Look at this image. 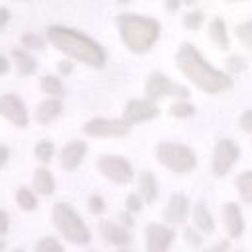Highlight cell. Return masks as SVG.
I'll return each instance as SVG.
<instances>
[{
    "mask_svg": "<svg viewBox=\"0 0 252 252\" xmlns=\"http://www.w3.org/2000/svg\"><path fill=\"white\" fill-rule=\"evenodd\" d=\"M175 65L197 89H201L209 94H219L222 91H228L234 85V81L228 73H224L220 69H215L199 53V49L189 41H183L181 47L177 49Z\"/></svg>",
    "mask_w": 252,
    "mask_h": 252,
    "instance_id": "1",
    "label": "cell"
},
{
    "mask_svg": "<svg viewBox=\"0 0 252 252\" xmlns=\"http://www.w3.org/2000/svg\"><path fill=\"white\" fill-rule=\"evenodd\" d=\"M47 39L59 51H63L71 59H77L89 67L102 69L106 63V53L100 47V43L94 41L93 37L77 32V30L63 28V26H49L47 28Z\"/></svg>",
    "mask_w": 252,
    "mask_h": 252,
    "instance_id": "2",
    "label": "cell"
},
{
    "mask_svg": "<svg viewBox=\"0 0 252 252\" xmlns=\"http://www.w3.org/2000/svg\"><path fill=\"white\" fill-rule=\"evenodd\" d=\"M116 24H118V32H120L122 43L132 53H146L159 39L161 26H159L158 20H154L150 16L120 14Z\"/></svg>",
    "mask_w": 252,
    "mask_h": 252,
    "instance_id": "3",
    "label": "cell"
},
{
    "mask_svg": "<svg viewBox=\"0 0 252 252\" xmlns=\"http://www.w3.org/2000/svg\"><path fill=\"white\" fill-rule=\"evenodd\" d=\"M53 224L57 230L73 244H89L91 242V230L83 222V219L77 215V211L67 203H55L53 211Z\"/></svg>",
    "mask_w": 252,
    "mask_h": 252,
    "instance_id": "4",
    "label": "cell"
},
{
    "mask_svg": "<svg viewBox=\"0 0 252 252\" xmlns=\"http://www.w3.org/2000/svg\"><path fill=\"white\" fill-rule=\"evenodd\" d=\"M158 161L167 167L173 173H187L197 165V156L195 152L185 146V144H177V142H159L154 150Z\"/></svg>",
    "mask_w": 252,
    "mask_h": 252,
    "instance_id": "5",
    "label": "cell"
},
{
    "mask_svg": "<svg viewBox=\"0 0 252 252\" xmlns=\"http://www.w3.org/2000/svg\"><path fill=\"white\" fill-rule=\"evenodd\" d=\"M144 93H146V98H150L154 102L159 100V98H163V96H175V98H187L189 96V89L185 85L173 83L161 71H152L148 75Z\"/></svg>",
    "mask_w": 252,
    "mask_h": 252,
    "instance_id": "6",
    "label": "cell"
},
{
    "mask_svg": "<svg viewBox=\"0 0 252 252\" xmlns=\"http://www.w3.org/2000/svg\"><path fill=\"white\" fill-rule=\"evenodd\" d=\"M238 158H240V146L234 140L230 138L217 140L215 150H213V159H211L213 173L217 177H224L232 169V165L238 161Z\"/></svg>",
    "mask_w": 252,
    "mask_h": 252,
    "instance_id": "7",
    "label": "cell"
},
{
    "mask_svg": "<svg viewBox=\"0 0 252 252\" xmlns=\"http://www.w3.org/2000/svg\"><path fill=\"white\" fill-rule=\"evenodd\" d=\"M96 165H98V171L104 177H108L110 181H114L118 185H126L134 179V167L122 156H110V154L100 156Z\"/></svg>",
    "mask_w": 252,
    "mask_h": 252,
    "instance_id": "8",
    "label": "cell"
},
{
    "mask_svg": "<svg viewBox=\"0 0 252 252\" xmlns=\"http://www.w3.org/2000/svg\"><path fill=\"white\" fill-rule=\"evenodd\" d=\"M83 132L91 138H122L130 126L122 118H93L83 126Z\"/></svg>",
    "mask_w": 252,
    "mask_h": 252,
    "instance_id": "9",
    "label": "cell"
},
{
    "mask_svg": "<svg viewBox=\"0 0 252 252\" xmlns=\"http://www.w3.org/2000/svg\"><path fill=\"white\" fill-rule=\"evenodd\" d=\"M156 116H159V108L150 98H130L124 104V110H122V120L128 126L130 124H136V122L154 120Z\"/></svg>",
    "mask_w": 252,
    "mask_h": 252,
    "instance_id": "10",
    "label": "cell"
},
{
    "mask_svg": "<svg viewBox=\"0 0 252 252\" xmlns=\"http://www.w3.org/2000/svg\"><path fill=\"white\" fill-rule=\"evenodd\" d=\"M175 238L173 228L152 222L146 226V252H167Z\"/></svg>",
    "mask_w": 252,
    "mask_h": 252,
    "instance_id": "11",
    "label": "cell"
},
{
    "mask_svg": "<svg viewBox=\"0 0 252 252\" xmlns=\"http://www.w3.org/2000/svg\"><path fill=\"white\" fill-rule=\"evenodd\" d=\"M0 114L6 116L16 126H28V110L26 104L16 94L0 96Z\"/></svg>",
    "mask_w": 252,
    "mask_h": 252,
    "instance_id": "12",
    "label": "cell"
},
{
    "mask_svg": "<svg viewBox=\"0 0 252 252\" xmlns=\"http://www.w3.org/2000/svg\"><path fill=\"white\" fill-rule=\"evenodd\" d=\"M189 215V199L183 193H171L167 199V205L163 209V219L167 222H185Z\"/></svg>",
    "mask_w": 252,
    "mask_h": 252,
    "instance_id": "13",
    "label": "cell"
},
{
    "mask_svg": "<svg viewBox=\"0 0 252 252\" xmlns=\"http://www.w3.org/2000/svg\"><path fill=\"white\" fill-rule=\"evenodd\" d=\"M222 219H224V228H226L230 238L242 236V232H244V215H242V211L236 203H232V201L224 203Z\"/></svg>",
    "mask_w": 252,
    "mask_h": 252,
    "instance_id": "14",
    "label": "cell"
},
{
    "mask_svg": "<svg viewBox=\"0 0 252 252\" xmlns=\"http://www.w3.org/2000/svg\"><path fill=\"white\" fill-rule=\"evenodd\" d=\"M85 154H87V144L81 142V140H71L61 150V156H59L61 167L67 169V171H73L75 167H79V163L83 161Z\"/></svg>",
    "mask_w": 252,
    "mask_h": 252,
    "instance_id": "15",
    "label": "cell"
},
{
    "mask_svg": "<svg viewBox=\"0 0 252 252\" xmlns=\"http://www.w3.org/2000/svg\"><path fill=\"white\" fill-rule=\"evenodd\" d=\"M98 228H100V234L104 236V240L114 244V246H128L130 240H132L124 226H118V224H114L110 220H102Z\"/></svg>",
    "mask_w": 252,
    "mask_h": 252,
    "instance_id": "16",
    "label": "cell"
},
{
    "mask_svg": "<svg viewBox=\"0 0 252 252\" xmlns=\"http://www.w3.org/2000/svg\"><path fill=\"white\" fill-rule=\"evenodd\" d=\"M158 181H156V175L150 171V169H146V171H142L140 173V177H138V197L144 201V203H154L156 199H158Z\"/></svg>",
    "mask_w": 252,
    "mask_h": 252,
    "instance_id": "17",
    "label": "cell"
},
{
    "mask_svg": "<svg viewBox=\"0 0 252 252\" xmlns=\"http://www.w3.org/2000/svg\"><path fill=\"white\" fill-rule=\"evenodd\" d=\"M193 222L195 226L201 230V232H213L215 230V219L207 207V203L203 199H199L195 205H193Z\"/></svg>",
    "mask_w": 252,
    "mask_h": 252,
    "instance_id": "18",
    "label": "cell"
},
{
    "mask_svg": "<svg viewBox=\"0 0 252 252\" xmlns=\"http://www.w3.org/2000/svg\"><path fill=\"white\" fill-rule=\"evenodd\" d=\"M61 100L59 98H47V100H43L39 106H37V110H35V118H37V122H41V124H47V122H51V120H55L59 114H61Z\"/></svg>",
    "mask_w": 252,
    "mask_h": 252,
    "instance_id": "19",
    "label": "cell"
},
{
    "mask_svg": "<svg viewBox=\"0 0 252 252\" xmlns=\"http://www.w3.org/2000/svg\"><path fill=\"white\" fill-rule=\"evenodd\" d=\"M209 35L213 39V43L220 49H226L228 47V32H226V22L222 18H213L211 24H209Z\"/></svg>",
    "mask_w": 252,
    "mask_h": 252,
    "instance_id": "20",
    "label": "cell"
},
{
    "mask_svg": "<svg viewBox=\"0 0 252 252\" xmlns=\"http://www.w3.org/2000/svg\"><path fill=\"white\" fill-rule=\"evenodd\" d=\"M33 189L37 193H41V195H51L55 191V179H53L49 169H45V167L35 169V173H33Z\"/></svg>",
    "mask_w": 252,
    "mask_h": 252,
    "instance_id": "21",
    "label": "cell"
},
{
    "mask_svg": "<svg viewBox=\"0 0 252 252\" xmlns=\"http://www.w3.org/2000/svg\"><path fill=\"white\" fill-rule=\"evenodd\" d=\"M12 57L16 59V67H18V71H20L22 75H32V73L35 71V59H33L28 51H24V49H14V51H12Z\"/></svg>",
    "mask_w": 252,
    "mask_h": 252,
    "instance_id": "22",
    "label": "cell"
},
{
    "mask_svg": "<svg viewBox=\"0 0 252 252\" xmlns=\"http://www.w3.org/2000/svg\"><path fill=\"white\" fill-rule=\"evenodd\" d=\"M234 185H236V189H238L240 199L252 205V171H242V173L236 177Z\"/></svg>",
    "mask_w": 252,
    "mask_h": 252,
    "instance_id": "23",
    "label": "cell"
},
{
    "mask_svg": "<svg viewBox=\"0 0 252 252\" xmlns=\"http://www.w3.org/2000/svg\"><path fill=\"white\" fill-rule=\"evenodd\" d=\"M41 89H43L47 94H53V96H61V94H63V83H61V79H57L55 75H45V77H41Z\"/></svg>",
    "mask_w": 252,
    "mask_h": 252,
    "instance_id": "24",
    "label": "cell"
},
{
    "mask_svg": "<svg viewBox=\"0 0 252 252\" xmlns=\"http://www.w3.org/2000/svg\"><path fill=\"white\" fill-rule=\"evenodd\" d=\"M16 201L18 205L24 209V211H33L37 207V201H35V195L28 189V187H20L18 193H16Z\"/></svg>",
    "mask_w": 252,
    "mask_h": 252,
    "instance_id": "25",
    "label": "cell"
},
{
    "mask_svg": "<svg viewBox=\"0 0 252 252\" xmlns=\"http://www.w3.org/2000/svg\"><path fill=\"white\" fill-rule=\"evenodd\" d=\"M169 114L175 116V118H189V116L195 114V104H191L187 100H177V102L171 104Z\"/></svg>",
    "mask_w": 252,
    "mask_h": 252,
    "instance_id": "26",
    "label": "cell"
},
{
    "mask_svg": "<svg viewBox=\"0 0 252 252\" xmlns=\"http://www.w3.org/2000/svg\"><path fill=\"white\" fill-rule=\"evenodd\" d=\"M203 20H205V14L201 10H191L183 16V26L187 30H199L203 26Z\"/></svg>",
    "mask_w": 252,
    "mask_h": 252,
    "instance_id": "27",
    "label": "cell"
},
{
    "mask_svg": "<svg viewBox=\"0 0 252 252\" xmlns=\"http://www.w3.org/2000/svg\"><path fill=\"white\" fill-rule=\"evenodd\" d=\"M236 37L244 43V45H252V18L244 20L236 26Z\"/></svg>",
    "mask_w": 252,
    "mask_h": 252,
    "instance_id": "28",
    "label": "cell"
},
{
    "mask_svg": "<svg viewBox=\"0 0 252 252\" xmlns=\"http://www.w3.org/2000/svg\"><path fill=\"white\" fill-rule=\"evenodd\" d=\"M35 156H37V159H41V161H49L51 159V156H53V152H55V148H53V142H49V140H41V142H37V146H35Z\"/></svg>",
    "mask_w": 252,
    "mask_h": 252,
    "instance_id": "29",
    "label": "cell"
},
{
    "mask_svg": "<svg viewBox=\"0 0 252 252\" xmlns=\"http://www.w3.org/2000/svg\"><path fill=\"white\" fill-rule=\"evenodd\" d=\"M35 252H63V246L53 236H45L35 244Z\"/></svg>",
    "mask_w": 252,
    "mask_h": 252,
    "instance_id": "30",
    "label": "cell"
},
{
    "mask_svg": "<svg viewBox=\"0 0 252 252\" xmlns=\"http://www.w3.org/2000/svg\"><path fill=\"white\" fill-rule=\"evenodd\" d=\"M226 69H228L230 75H238V73H242V71L246 69V59H244L242 55L234 53V55H230V57L226 59Z\"/></svg>",
    "mask_w": 252,
    "mask_h": 252,
    "instance_id": "31",
    "label": "cell"
},
{
    "mask_svg": "<svg viewBox=\"0 0 252 252\" xmlns=\"http://www.w3.org/2000/svg\"><path fill=\"white\" fill-rule=\"evenodd\" d=\"M183 234H185V242L189 244V246H193V248H199L201 244H203V236L195 230V228H191V226H187L185 230H183Z\"/></svg>",
    "mask_w": 252,
    "mask_h": 252,
    "instance_id": "32",
    "label": "cell"
},
{
    "mask_svg": "<svg viewBox=\"0 0 252 252\" xmlns=\"http://www.w3.org/2000/svg\"><path fill=\"white\" fill-rule=\"evenodd\" d=\"M104 209H106V205H104V199L100 195H91L89 197V211L93 215H100V213H104Z\"/></svg>",
    "mask_w": 252,
    "mask_h": 252,
    "instance_id": "33",
    "label": "cell"
},
{
    "mask_svg": "<svg viewBox=\"0 0 252 252\" xmlns=\"http://www.w3.org/2000/svg\"><path fill=\"white\" fill-rule=\"evenodd\" d=\"M22 43H24L26 47H32V49H41V47H43V39H41L39 35H35V33H26V35H22Z\"/></svg>",
    "mask_w": 252,
    "mask_h": 252,
    "instance_id": "34",
    "label": "cell"
},
{
    "mask_svg": "<svg viewBox=\"0 0 252 252\" xmlns=\"http://www.w3.org/2000/svg\"><path fill=\"white\" fill-rule=\"evenodd\" d=\"M126 211L128 213H138L142 211V199L138 197V193H130L126 197Z\"/></svg>",
    "mask_w": 252,
    "mask_h": 252,
    "instance_id": "35",
    "label": "cell"
},
{
    "mask_svg": "<svg viewBox=\"0 0 252 252\" xmlns=\"http://www.w3.org/2000/svg\"><path fill=\"white\" fill-rule=\"evenodd\" d=\"M238 126H240L242 132H252V108H248V110H244V112L240 114Z\"/></svg>",
    "mask_w": 252,
    "mask_h": 252,
    "instance_id": "36",
    "label": "cell"
},
{
    "mask_svg": "<svg viewBox=\"0 0 252 252\" xmlns=\"http://www.w3.org/2000/svg\"><path fill=\"white\" fill-rule=\"evenodd\" d=\"M230 248V240L228 238H224V240H220V242H217L215 246H211V248H207L205 252H226Z\"/></svg>",
    "mask_w": 252,
    "mask_h": 252,
    "instance_id": "37",
    "label": "cell"
},
{
    "mask_svg": "<svg viewBox=\"0 0 252 252\" xmlns=\"http://www.w3.org/2000/svg\"><path fill=\"white\" fill-rule=\"evenodd\" d=\"M59 73L61 75H69V73H73V63L71 61H59Z\"/></svg>",
    "mask_w": 252,
    "mask_h": 252,
    "instance_id": "38",
    "label": "cell"
},
{
    "mask_svg": "<svg viewBox=\"0 0 252 252\" xmlns=\"http://www.w3.org/2000/svg\"><path fill=\"white\" fill-rule=\"evenodd\" d=\"M8 230V215L4 211H0V236H4Z\"/></svg>",
    "mask_w": 252,
    "mask_h": 252,
    "instance_id": "39",
    "label": "cell"
},
{
    "mask_svg": "<svg viewBox=\"0 0 252 252\" xmlns=\"http://www.w3.org/2000/svg\"><path fill=\"white\" fill-rule=\"evenodd\" d=\"M118 219H120L122 224H126V226H132V224H134V219H132V215H130L128 211H122V213L118 215Z\"/></svg>",
    "mask_w": 252,
    "mask_h": 252,
    "instance_id": "40",
    "label": "cell"
},
{
    "mask_svg": "<svg viewBox=\"0 0 252 252\" xmlns=\"http://www.w3.org/2000/svg\"><path fill=\"white\" fill-rule=\"evenodd\" d=\"M8 18H10V12H8L6 8H0V28L8 22Z\"/></svg>",
    "mask_w": 252,
    "mask_h": 252,
    "instance_id": "41",
    "label": "cell"
},
{
    "mask_svg": "<svg viewBox=\"0 0 252 252\" xmlns=\"http://www.w3.org/2000/svg\"><path fill=\"white\" fill-rule=\"evenodd\" d=\"M6 159H8V148L0 146V167L6 163Z\"/></svg>",
    "mask_w": 252,
    "mask_h": 252,
    "instance_id": "42",
    "label": "cell"
},
{
    "mask_svg": "<svg viewBox=\"0 0 252 252\" xmlns=\"http://www.w3.org/2000/svg\"><path fill=\"white\" fill-rule=\"evenodd\" d=\"M6 71H8V59L0 55V75H2V73H6Z\"/></svg>",
    "mask_w": 252,
    "mask_h": 252,
    "instance_id": "43",
    "label": "cell"
},
{
    "mask_svg": "<svg viewBox=\"0 0 252 252\" xmlns=\"http://www.w3.org/2000/svg\"><path fill=\"white\" fill-rule=\"evenodd\" d=\"M165 6H167V10H179V6H181V4H179V2H175V0H167V2H165Z\"/></svg>",
    "mask_w": 252,
    "mask_h": 252,
    "instance_id": "44",
    "label": "cell"
},
{
    "mask_svg": "<svg viewBox=\"0 0 252 252\" xmlns=\"http://www.w3.org/2000/svg\"><path fill=\"white\" fill-rule=\"evenodd\" d=\"M118 252H130V250H126V248H120V250H118Z\"/></svg>",
    "mask_w": 252,
    "mask_h": 252,
    "instance_id": "45",
    "label": "cell"
},
{
    "mask_svg": "<svg viewBox=\"0 0 252 252\" xmlns=\"http://www.w3.org/2000/svg\"><path fill=\"white\" fill-rule=\"evenodd\" d=\"M14 252H24V250H20V248H16V250H14Z\"/></svg>",
    "mask_w": 252,
    "mask_h": 252,
    "instance_id": "46",
    "label": "cell"
},
{
    "mask_svg": "<svg viewBox=\"0 0 252 252\" xmlns=\"http://www.w3.org/2000/svg\"><path fill=\"white\" fill-rule=\"evenodd\" d=\"M234 252H244V250H234Z\"/></svg>",
    "mask_w": 252,
    "mask_h": 252,
    "instance_id": "47",
    "label": "cell"
}]
</instances>
